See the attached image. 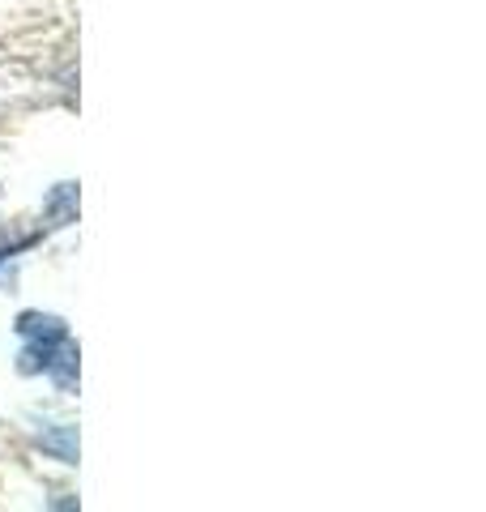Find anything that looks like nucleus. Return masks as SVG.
I'll list each match as a JSON object with an SVG mask.
<instances>
[{"mask_svg":"<svg viewBox=\"0 0 486 512\" xmlns=\"http://www.w3.org/2000/svg\"><path fill=\"white\" fill-rule=\"evenodd\" d=\"M43 444H47V448H56L60 461H73V457H77V448H73V431H69V427H64V436H47Z\"/></svg>","mask_w":486,"mask_h":512,"instance_id":"nucleus-1","label":"nucleus"}]
</instances>
